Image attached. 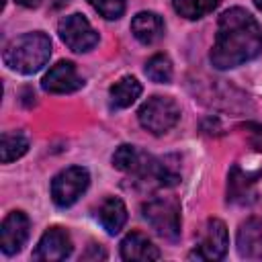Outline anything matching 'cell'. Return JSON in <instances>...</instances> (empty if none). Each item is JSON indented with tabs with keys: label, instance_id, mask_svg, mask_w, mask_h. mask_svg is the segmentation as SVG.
<instances>
[{
	"label": "cell",
	"instance_id": "cell-8",
	"mask_svg": "<svg viewBox=\"0 0 262 262\" xmlns=\"http://www.w3.org/2000/svg\"><path fill=\"white\" fill-rule=\"evenodd\" d=\"M59 37L61 41L72 49V51H78V53H84V51H90L96 43H98V33L92 29V25L88 23L86 16L82 14H70V16H63L59 20Z\"/></svg>",
	"mask_w": 262,
	"mask_h": 262
},
{
	"label": "cell",
	"instance_id": "cell-4",
	"mask_svg": "<svg viewBox=\"0 0 262 262\" xmlns=\"http://www.w3.org/2000/svg\"><path fill=\"white\" fill-rule=\"evenodd\" d=\"M143 219L151 225V229L168 242H176L180 235V205L168 196L149 199L141 207Z\"/></svg>",
	"mask_w": 262,
	"mask_h": 262
},
{
	"label": "cell",
	"instance_id": "cell-6",
	"mask_svg": "<svg viewBox=\"0 0 262 262\" xmlns=\"http://www.w3.org/2000/svg\"><path fill=\"white\" fill-rule=\"evenodd\" d=\"M88 184H90V174L86 168L82 166L66 168L51 180V199L61 209L72 207L86 192Z\"/></svg>",
	"mask_w": 262,
	"mask_h": 262
},
{
	"label": "cell",
	"instance_id": "cell-22",
	"mask_svg": "<svg viewBox=\"0 0 262 262\" xmlns=\"http://www.w3.org/2000/svg\"><path fill=\"white\" fill-rule=\"evenodd\" d=\"M248 141L256 151H262V125H248Z\"/></svg>",
	"mask_w": 262,
	"mask_h": 262
},
{
	"label": "cell",
	"instance_id": "cell-3",
	"mask_svg": "<svg viewBox=\"0 0 262 262\" xmlns=\"http://www.w3.org/2000/svg\"><path fill=\"white\" fill-rule=\"evenodd\" d=\"M49 55H51L49 37L41 31H35V33H25L14 41H10L2 57L10 70L29 76L39 72L49 61Z\"/></svg>",
	"mask_w": 262,
	"mask_h": 262
},
{
	"label": "cell",
	"instance_id": "cell-18",
	"mask_svg": "<svg viewBox=\"0 0 262 262\" xmlns=\"http://www.w3.org/2000/svg\"><path fill=\"white\" fill-rule=\"evenodd\" d=\"M29 149V141L23 133H2L0 139V158L4 164H10L25 156Z\"/></svg>",
	"mask_w": 262,
	"mask_h": 262
},
{
	"label": "cell",
	"instance_id": "cell-24",
	"mask_svg": "<svg viewBox=\"0 0 262 262\" xmlns=\"http://www.w3.org/2000/svg\"><path fill=\"white\" fill-rule=\"evenodd\" d=\"M254 4H256V6L260 8V10H262V0H254Z\"/></svg>",
	"mask_w": 262,
	"mask_h": 262
},
{
	"label": "cell",
	"instance_id": "cell-5",
	"mask_svg": "<svg viewBox=\"0 0 262 262\" xmlns=\"http://www.w3.org/2000/svg\"><path fill=\"white\" fill-rule=\"evenodd\" d=\"M137 119L143 129H147L154 135L168 133L180 119L178 104L168 96H151L145 100L137 113Z\"/></svg>",
	"mask_w": 262,
	"mask_h": 262
},
{
	"label": "cell",
	"instance_id": "cell-13",
	"mask_svg": "<svg viewBox=\"0 0 262 262\" xmlns=\"http://www.w3.org/2000/svg\"><path fill=\"white\" fill-rule=\"evenodd\" d=\"M262 176V172H244L239 166H233L227 178V199L231 203L246 205L254 199V184Z\"/></svg>",
	"mask_w": 262,
	"mask_h": 262
},
{
	"label": "cell",
	"instance_id": "cell-14",
	"mask_svg": "<svg viewBox=\"0 0 262 262\" xmlns=\"http://www.w3.org/2000/svg\"><path fill=\"white\" fill-rule=\"evenodd\" d=\"M121 258L123 260H141V262H149V260H158L160 258V250L147 239V235L139 233V231H131L123 237L121 246Z\"/></svg>",
	"mask_w": 262,
	"mask_h": 262
},
{
	"label": "cell",
	"instance_id": "cell-11",
	"mask_svg": "<svg viewBox=\"0 0 262 262\" xmlns=\"http://www.w3.org/2000/svg\"><path fill=\"white\" fill-rule=\"evenodd\" d=\"M84 80L80 78L76 66L72 61H57L55 66L49 68V72L43 76V90L51 94H68L78 88H82Z\"/></svg>",
	"mask_w": 262,
	"mask_h": 262
},
{
	"label": "cell",
	"instance_id": "cell-21",
	"mask_svg": "<svg viewBox=\"0 0 262 262\" xmlns=\"http://www.w3.org/2000/svg\"><path fill=\"white\" fill-rule=\"evenodd\" d=\"M88 2L100 16L108 20H117L125 12V0H88Z\"/></svg>",
	"mask_w": 262,
	"mask_h": 262
},
{
	"label": "cell",
	"instance_id": "cell-15",
	"mask_svg": "<svg viewBox=\"0 0 262 262\" xmlns=\"http://www.w3.org/2000/svg\"><path fill=\"white\" fill-rule=\"evenodd\" d=\"M131 33L143 45H151L164 37V20L156 12H137L131 20Z\"/></svg>",
	"mask_w": 262,
	"mask_h": 262
},
{
	"label": "cell",
	"instance_id": "cell-2",
	"mask_svg": "<svg viewBox=\"0 0 262 262\" xmlns=\"http://www.w3.org/2000/svg\"><path fill=\"white\" fill-rule=\"evenodd\" d=\"M113 166L135 176L137 182H143L145 186H174L178 182V174L170 166L149 154L139 151L135 145H119L113 154Z\"/></svg>",
	"mask_w": 262,
	"mask_h": 262
},
{
	"label": "cell",
	"instance_id": "cell-17",
	"mask_svg": "<svg viewBox=\"0 0 262 262\" xmlns=\"http://www.w3.org/2000/svg\"><path fill=\"white\" fill-rule=\"evenodd\" d=\"M141 94V84L133 76H125L119 82H115L108 90L111 96V106L113 108H127L131 106Z\"/></svg>",
	"mask_w": 262,
	"mask_h": 262
},
{
	"label": "cell",
	"instance_id": "cell-16",
	"mask_svg": "<svg viewBox=\"0 0 262 262\" xmlns=\"http://www.w3.org/2000/svg\"><path fill=\"white\" fill-rule=\"evenodd\" d=\"M98 221L106 229V233H111V235L119 233L123 229V225L127 223V209H125L123 201L117 196L104 199L98 209Z\"/></svg>",
	"mask_w": 262,
	"mask_h": 262
},
{
	"label": "cell",
	"instance_id": "cell-20",
	"mask_svg": "<svg viewBox=\"0 0 262 262\" xmlns=\"http://www.w3.org/2000/svg\"><path fill=\"white\" fill-rule=\"evenodd\" d=\"M145 74L151 82L158 84H166L172 80V63L164 53H156L154 57L147 59L145 63Z\"/></svg>",
	"mask_w": 262,
	"mask_h": 262
},
{
	"label": "cell",
	"instance_id": "cell-9",
	"mask_svg": "<svg viewBox=\"0 0 262 262\" xmlns=\"http://www.w3.org/2000/svg\"><path fill=\"white\" fill-rule=\"evenodd\" d=\"M27 237H29V217L23 211L8 213L0 225V250L6 256H12L23 250Z\"/></svg>",
	"mask_w": 262,
	"mask_h": 262
},
{
	"label": "cell",
	"instance_id": "cell-12",
	"mask_svg": "<svg viewBox=\"0 0 262 262\" xmlns=\"http://www.w3.org/2000/svg\"><path fill=\"white\" fill-rule=\"evenodd\" d=\"M237 254L246 260H262V217H252L239 225Z\"/></svg>",
	"mask_w": 262,
	"mask_h": 262
},
{
	"label": "cell",
	"instance_id": "cell-19",
	"mask_svg": "<svg viewBox=\"0 0 262 262\" xmlns=\"http://www.w3.org/2000/svg\"><path fill=\"white\" fill-rule=\"evenodd\" d=\"M219 2L221 0H172V6L180 16L194 20V18H201L213 12L219 6Z\"/></svg>",
	"mask_w": 262,
	"mask_h": 262
},
{
	"label": "cell",
	"instance_id": "cell-7",
	"mask_svg": "<svg viewBox=\"0 0 262 262\" xmlns=\"http://www.w3.org/2000/svg\"><path fill=\"white\" fill-rule=\"evenodd\" d=\"M227 246H229V237H227L225 223L221 219H209L205 223L201 239L196 242L188 258L190 260H221L227 252Z\"/></svg>",
	"mask_w": 262,
	"mask_h": 262
},
{
	"label": "cell",
	"instance_id": "cell-23",
	"mask_svg": "<svg viewBox=\"0 0 262 262\" xmlns=\"http://www.w3.org/2000/svg\"><path fill=\"white\" fill-rule=\"evenodd\" d=\"M43 0H16V4H20V6H25V8H35V6H39Z\"/></svg>",
	"mask_w": 262,
	"mask_h": 262
},
{
	"label": "cell",
	"instance_id": "cell-1",
	"mask_svg": "<svg viewBox=\"0 0 262 262\" xmlns=\"http://www.w3.org/2000/svg\"><path fill=\"white\" fill-rule=\"evenodd\" d=\"M262 51V27L244 8H229L219 16L211 63L217 70L237 68Z\"/></svg>",
	"mask_w": 262,
	"mask_h": 262
},
{
	"label": "cell",
	"instance_id": "cell-10",
	"mask_svg": "<svg viewBox=\"0 0 262 262\" xmlns=\"http://www.w3.org/2000/svg\"><path fill=\"white\" fill-rule=\"evenodd\" d=\"M70 254H72L70 233L61 227H49L41 235V239L33 252V258L43 260V262H55V260H66Z\"/></svg>",
	"mask_w": 262,
	"mask_h": 262
}]
</instances>
